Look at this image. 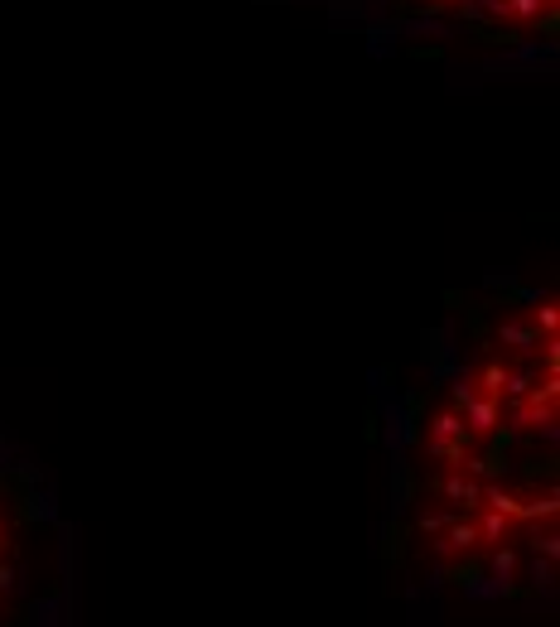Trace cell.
Returning a JSON list of instances; mask_svg holds the SVG:
<instances>
[{
	"label": "cell",
	"mask_w": 560,
	"mask_h": 627,
	"mask_svg": "<svg viewBox=\"0 0 560 627\" xmlns=\"http://www.w3.org/2000/svg\"><path fill=\"white\" fill-rule=\"evenodd\" d=\"M512 570H517V555H512L507 546H498V550H493V574H503V579H507Z\"/></svg>",
	"instance_id": "cell-5"
},
{
	"label": "cell",
	"mask_w": 560,
	"mask_h": 627,
	"mask_svg": "<svg viewBox=\"0 0 560 627\" xmlns=\"http://www.w3.org/2000/svg\"><path fill=\"white\" fill-rule=\"evenodd\" d=\"M478 541H493V546H503L507 536H512V521L498 517V512H488V507H478Z\"/></svg>",
	"instance_id": "cell-4"
},
{
	"label": "cell",
	"mask_w": 560,
	"mask_h": 627,
	"mask_svg": "<svg viewBox=\"0 0 560 627\" xmlns=\"http://www.w3.org/2000/svg\"><path fill=\"white\" fill-rule=\"evenodd\" d=\"M5 589H15V570H10V565H0V594H5Z\"/></svg>",
	"instance_id": "cell-7"
},
{
	"label": "cell",
	"mask_w": 560,
	"mask_h": 627,
	"mask_svg": "<svg viewBox=\"0 0 560 627\" xmlns=\"http://www.w3.org/2000/svg\"><path fill=\"white\" fill-rule=\"evenodd\" d=\"M430 15H449V20H464V25H488V29H517V25H536L546 15L551 25V0H411Z\"/></svg>",
	"instance_id": "cell-1"
},
{
	"label": "cell",
	"mask_w": 560,
	"mask_h": 627,
	"mask_svg": "<svg viewBox=\"0 0 560 627\" xmlns=\"http://www.w3.org/2000/svg\"><path fill=\"white\" fill-rule=\"evenodd\" d=\"M478 546H483V541H478V526L469 517H454L445 531H440V541H435L440 555H469V550H478Z\"/></svg>",
	"instance_id": "cell-3"
},
{
	"label": "cell",
	"mask_w": 560,
	"mask_h": 627,
	"mask_svg": "<svg viewBox=\"0 0 560 627\" xmlns=\"http://www.w3.org/2000/svg\"><path fill=\"white\" fill-rule=\"evenodd\" d=\"M435 492H440V497L449 502V512H454V517H464V512H478V502H483V483H478V478H469V473H459V468L440 473Z\"/></svg>",
	"instance_id": "cell-2"
},
{
	"label": "cell",
	"mask_w": 560,
	"mask_h": 627,
	"mask_svg": "<svg viewBox=\"0 0 560 627\" xmlns=\"http://www.w3.org/2000/svg\"><path fill=\"white\" fill-rule=\"evenodd\" d=\"M532 584H551V560H541V555H536V565H532Z\"/></svg>",
	"instance_id": "cell-6"
}]
</instances>
